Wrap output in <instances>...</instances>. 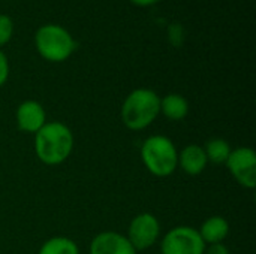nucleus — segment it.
Segmentation results:
<instances>
[{
    "mask_svg": "<svg viewBox=\"0 0 256 254\" xmlns=\"http://www.w3.org/2000/svg\"><path fill=\"white\" fill-rule=\"evenodd\" d=\"M158 1H160V0H130V3H134L136 6H152V4H156Z\"/></svg>",
    "mask_w": 256,
    "mask_h": 254,
    "instance_id": "obj_19",
    "label": "nucleus"
},
{
    "mask_svg": "<svg viewBox=\"0 0 256 254\" xmlns=\"http://www.w3.org/2000/svg\"><path fill=\"white\" fill-rule=\"evenodd\" d=\"M126 238L136 252L153 247L160 238V223L152 213H141L135 216L128 228Z\"/></svg>",
    "mask_w": 256,
    "mask_h": 254,
    "instance_id": "obj_6",
    "label": "nucleus"
},
{
    "mask_svg": "<svg viewBox=\"0 0 256 254\" xmlns=\"http://www.w3.org/2000/svg\"><path fill=\"white\" fill-rule=\"evenodd\" d=\"M208 165L206 151L201 145L196 144H189L186 145L180 153H178V160H177V166L182 168L183 172H186L188 175H200L206 171Z\"/></svg>",
    "mask_w": 256,
    "mask_h": 254,
    "instance_id": "obj_10",
    "label": "nucleus"
},
{
    "mask_svg": "<svg viewBox=\"0 0 256 254\" xmlns=\"http://www.w3.org/2000/svg\"><path fill=\"white\" fill-rule=\"evenodd\" d=\"M34 46L39 55L46 61L62 63L76 49V42L64 27L58 24H45L36 30Z\"/></svg>",
    "mask_w": 256,
    "mask_h": 254,
    "instance_id": "obj_4",
    "label": "nucleus"
},
{
    "mask_svg": "<svg viewBox=\"0 0 256 254\" xmlns=\"http://www.w3.org/2000/svg\"><path fill=\"white\" fill-rule=\"evenodd\" d=\"M8 78H9V61L6 54L0 49V87L6 84Z\"/></svg>",
    "mask_w": 256,
    "mask_h": 254,
    "instance_id": "obj_17",
    "label": "nucleus"
},
{
    "mask_svg": "<svg viewBox=\"0 0 256 254\" xmlns=\"http://www.w3.org/2000/svg\"><path fill=\"white\" fill-rule=\"evenodd\" d=\"M198 232L206 246L222 244L230 235V223L222 216H212L202 222Z\"/></svg>",
    "mask_w": 256,
    "mask_h": 254,
    "instance_id": "obj_11",
    "label": "nucleus"
},
{
    "mask_svg": "<svg viewBox=\"0 0 256 254\" xmlns=\"http://www.w3.org/2000/svg\"><path fill=\"white\" fill-rule=\"evenodd\" d=\"M15 120H16V126L21 132L34 135L46 123V112L39 102L24 100L16 108Z\"/></svg>",
    "mask_w": 256,
    "mask_h": 254,
    "instance_id": "obj_9",
    "label": "nucleus"
},
{
    "mask_svg": "<svg viewBox=\"0 0 256 254\" xmlns=\"http://www.w3.org/2000/svg\"><path fill=\"white\" fill-rule=\"evenodd\" d=\"M140 154L146 169L158 178H166L178 168V151L176 144L168 136H148L142 142Z\"/></svg>",
    "mask_w": 256,
    "mask_h": 254,
    "instance_id": "obj_3",
    "label": "nucleus"
},
{
    "mask_svg": "<svg viewBox=\"0 0 256 254\" xmlns=\"http://www.w3.org/2000/svg\"><path fill=\"white\" fill-rule=\"evenodd\" d=\"M202 148L206 151L207 160L214 165H225L232 151L231 144L224 138H212L204 144Z\"/></svg>",
    "mask_w": 256,
    "mask_h": 254,
    "instance_id": "obj_13",
    "label": "nucleus"
},
{
    "mask_svg": "<svg viewBox=\"0 0 256 254\" xmlns=\"http://www.w3.org/2000/svg\"><path fill=\"white\" fill-rule=\"evenodd\" d=\"M38 254H80V249L68 237H52L40 246Z\"/></svg>",
    "mask_w": 256,
    "mask_h": 254,
    "instance_id": "obj_14",
    "label": "nucleus"
},
{
    "mask_svg": "<svg viewBox=\"0 0 256 254\" xmlns=\"http://www.w3.org/2000/svg\"><path fill=\"white\" fill-rule=\"evenodd\" d=\"M160 114L170 121H182L189 114V102L178 93H170L160 99Z\"/></svg>",
    "mask_w": 256,
    "mask_h": 254,
    "instance_id": "obj_12",
    "label": "nucleus"
},
{
    "mask_svg": "<svg viewBox=\"0 0 256 254\" xmlns=\"http://www.w3.org/2000/svg\"><path fill=\"white\" fill-rule=\"evenodd\" d=\"M184 39V28L180 24H171L168 27V40L172 46H180Z\"/></svg>",
    "mask_w": 256,
    "mask_h": 254,
    "instance_id": "obj_16",
    "label": "nucleus"
},
{
    "mask_svg": "<svg viewBox=\"0 0 256 254\" xmlns=\"http://www.w3.org/2000/svg\"><path fill=\"white\" fill-rule=\"evenodd\" d=\"M204 254H230V250H228V247L222 243V244L208 246V249H206V253Z\"/></svg>",
    "mask_w": 256,
    "mask_h": 254,
    "instance_id": "obj_18",
    "label": "nucleus"
},
{
    "mask_svg": "<svg viewBox=\"0 0 256 254\" xmlns=\"http://www.w3.org/2000/svg\"><path fill=\"white\" fill-rule=\"evenodd\" d=\"M90 254H136L126 235L105 231L98 234L90 243Z\"/></svg>",
    "mask_w": 256,
    "mask_h": 254,
    "instance_id": "obj_8",
    "label": "nucleus"
},
{
    "mask_svg": "<svg viewBox=\"0 0 256 254\" xmlns=\"http://www.w3.org/2000/svg\"><path fill=\"white\" fill-rule=\"evenodd\" d=\"M14 34V21L9 15L0 13V48L4 46Z\"/></svg>",
    "mask_w": 256,
    "mask_h": 254,
    "instance_id": "obj_15",
    "label": "nucleus"
},
{
    "mask_svg": "<svg viewBox=\"0 0 256 254\" xmlns=\"http://www.w3.org/2000/svg\"><path fill=\"white\" fill-rule=\"evenodd\" d=\"M74 133L62 121H46L42 129L34 133L36 157L46 166H58L64 163L74 150Z\"/></svg>",
    "mask_w": 256,
    "mask_h": 254,
    "instance_id": "obj_1",
    "label": "nucleus"
},
{
    "mask_svg": "<svg viewBox=\"0 0 256 254\" xmlns=\"http://www.w3.org/2000/svg\"><path fill=\"white\" fill-rule=\"evenodd\" d=\"M207 246L192 226H176L160 241L162 254H204Z\"/></svg>",
    "mask_w": 256,
    "mask_h": 254,
    "instance_id": "obj_5",
    "label": "nucleus"
},
{
    "mask_svg": "<svg viewBox=\"0 0 256 254\" xmlns=\"http://www.w3.org/2000/svg\"><path fill=\"white\" fill-rule=\"evenodd\" d=\"M160 115V97L150 88L132 90L120 109V117L129 130L140 132L152 126Z\"/></svg>",
    "mask_w": 256,
    "mask_h": 254,
    "instance_id": "obj_2",
    "label": "nucleus"
},
{
    "mask_svg": "<svg viewBox=\"0 0 256 254\" xmlns=\"http://www.w3.org/2000/svg\"><path fill=\"white\" fill-rule=\"evenodd\" d=\"M226 168L236 181L244 189L256 187V153L250 147L234 148L226 160Z\"/></svg>",
    "mask_w": 256,
    "mask_h": 254,
    "instance_id": "obj_7",
    "label": "nucleus"
}]
</instances>
